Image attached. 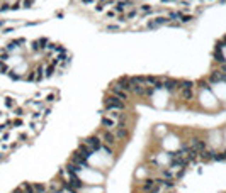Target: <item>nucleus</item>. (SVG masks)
Listing matches in <instances>:
<instances>
[{
	"label": "nucleus",
	"mask_w": 226,
	"mask_h": 193,
	"mask_svg": "<svg viewBox=\"0 0 226 193\" xmlns=\"http://www.w3.org/2000/svg\"><path fill=\"white\" fill-rule=\"evenodd\" d=\"M168 24H170L172 27H179L180 26V24H177V22H168Z\"/></svg>",
	"instance_id": "f3484780"
},
{
	"label": "nucleus",
	"mask_w": 226,
	"mask_h": 193,
	"mask_svg": "<svg viewBox=\"0 0 226 193\" xmlns=\"http://www.w3.org/2000/svg\"><path fill=\"white\" fill-rule=\"evenodd\" d=\"M126 5L128 4H124V2H117V4H116V12H123Z\"/></svg>",
	"instance_id": "9d476101"
},
{
	"label": "nucleus",
	"mask_w": 226,
	"mask_h": 193,
	"mask_svg": "<svg viewBox=\"0 0 226 193\" xmlns=\"http://www.w3.org/2000/svg\"><path fill=\"white\" fill-rule=\"evenodd\" d=\"M214 58H216V61L218 63H224V56H223V53H221V46L218 44L216 46V49H214Z\"/></svg>",
	"instance_id": "423d86ee"
},
{
	"label": "nucleus",
	"mask_w": 226,
	"mask_h": 193,
	"mask_svg": "<svg viewBox=\"0 0 226 193\" xmlns=\"http://www.w3.org/2000/svg\"><path fill=\"white\" fill-rule=\"evenodd\" d=\"M53 73H55V66H51V64H48L46 68H44V78H49Z\"/></svg>",
	"instance_id": "6e6552de"
},
{
	"label": "nucleus",
	"mask_w": 226,
	"mask_h": 193,
	"mask_svg": "<svg viewBox=\"0 0 226 193\" xmlns=\"http://www.w3.org/2000/svg\"><path fill=\"white\" fill-rule=\"evenodd\" d=\"M180 92H182L184 100H192V98H194V90H192V88H187V90H180Z\"/></svg>",
	"instance_id": "0eeeda50"
},
{
	"label": "nucleus",
	"mask_w": 226,
	"mask_h": 193,
	"mask_svg": "<svg viewBox=\"0 0 226 193\" xmlns=\"http://www.w3.org/2000/svg\"><path fill=\"white\" fill-rule=\"evenodd\" d=\"M209 82H213V83L226 82V75L221 73V71H213V73H211V76H209Z\"/></svg>",
	"instance_id": "39448f33"
},
{
	"label": "nucleus",
	"mask_w": 226,
	"mask_h": 193,
	"mask_svg": "<svg viewBox=\"0 0 226 193\" xmlns=\"http://www.w3.org/2000/svg\"><path fill=\"white\" fill-rule=\"evenodd\" d=\"M221 73H224V75H226V63L223 64V68H221Z\"/></svg>",
	"instance_id": "a211bd4d"
},
{
	"label": "nucleus",
	"mask_w": 226,
	"mask_h": 193,
	"mask_svg": "<svg viewBox=\"0 0 226 193\" xmlns=\"http://www.w3.org/2000/svg\"><path fill=\"white\" fill-rule=\"evenodd\" d=\"M192 15H185V14H182V15H180V22H182V24H187V22H191L192 21Z\"/></svg>",
	"instance_id": "1a4fd4ad"
},
{
	"label": "nucleus",
	"mask_w": 226,
	"mask_h": 193,
	"mask_svg": "<svg viewBox=\"0 0 226 193\" xmlns=\"http://www.w3.org/2000/svg\"><path fill=\"white\" fill-rule=\"evenodd\" d=\"M141 12H143V14H150V12H151V7H150V5H141Z\"/></svg>",
	"instance_id": "f8f14e48"
},
{
	"label": "nucleus",
	"mask_w": 226,
	"mask_h": 193,
	"mask_svg": "<svg viewBox=\"0 0 226 193\" xmlns=\"http://www.w3.org/2000/svg\"><path fill=\"white\" fill-rule=\"evenodd\" d=\"M83 4H92V0H83Z\"/></svg>",
	"instance_id": "6ab92c4d"
},
{
	"label": "nucleus",
	"mask_w": 226,
	"mask_h": 193,
	"mask_svg": "<svg viewBox=\"0 0 226 193\" xmlns=\"http://www.w3.org/2000/svg\"><path fill=\"white\" fill-rule=\"evenodd\" d=\"M134 15H136V12H134V10H133V12H129L128 15H126V19H133V17H134Z\"/></svg>",
	"instance_id": "2eb2a0df"
},
{
	"label": "nucleus",
	"mask_w": 226,
	"mask_h": 193,
	"mask_svg": "<svg viewBox=\"0 0 226 193\" xmlns=\"http://www.w3.org/2000/svg\"><path fill=\"white\" fill-rule=\"evenodd\" d=\"M104 107H106L107 112H124L126 110V103H124L123 100L116 98L114 95H112V97H107L106 98Z\"/></svg>",
	"instance_id": "f257e3e1"
},
{
	"label": "nucleus",
	"mask_w": 226,
	"mask_h": 193,
	"mask_svg": "<svg viewBox=\"0 0 226 193\" xmlns=\"http://www.w3.org/2000/svg\"><path fill=\"white\" fill-rule=\"evenodd\" d=\"M106 29L107 31H117V29H119V26H107Z\"/></svg>",
	"instance_id": "4468645a"
},
{
	"label": "nucleus",
	"mask_w": 226,
	"mask_h": 193,
	"mask_svg": "<svg viewBox=\"0 0 226 193\" xmlns=\"http://www.w3.org/2000/svg\"><path fill=\"white\" fill-rule=\"evenodd\" d=\"M197 85H199L201 88H202V90H206V92H209V90H211V88H209V83H207V82H204V80H202V82H199Z\"/></svg>",
	"instance_id": "9b49d317"
},
{
	"label": "nucleus",
	"mask_w": 226,
	"mask_h": 193,
	"mask_svg": "<svg viewBox=\"0 0 226 193\" xmlns=\"http://www.w3.org/2000/svg\"><path fill=\"white\" fill-rule=\"evenodd\" d=\"M111 92H112V95H114L116 98L123 100V102H126V100L129 98V93H128V92H124L123 88H119L117 85H116V86H112V88H111Z\"/></svg>",
	"instance_id": "7ed1b4c3"
},
{
	"label": "nucleus",
	"mask_w": 226,
	"mask_h": 193,
	"mask_svg": "<svg viewBox=\"0 0 226 193\" xmlns=\"http://www.w3.org/2000/svg\"><path fill=\"white\" fill-rule=\"evenodd\" d=\"M162 88H165L167 92H175V90H179V82L172 80V78H167V80L162 82Z\"/></svg>",
	"instance_id": "f03ea898"
},
{
	"label": "nucleus",
	"mask_w": 226,
	"mask_h": 193,
	"mask_svg": "<svg viewBox=\"0 0 226 193\" xmlns=\"http://www.w3.org/2000/svg\"><path fill=\"white\" fill-rule=\"evenodd\" d=\"M116 15V10H111V12H107V17H114Z\"/></svg>",
	"instance_id": "dca6fc26"
},
{
	"label": "nucleus",
	"mask_w": 226,
	"mask_h": 193,
	"mask_svg": "<svg viewBox=\"0 0 226 193\" xmlns=\"http://www.w3.org/2000/svg\"><path fill=\"white\" fill-rule=\"evenodd\" d=\"M180 15H182L180 12H175V10H174V12H170V15H168V17H170V19H180Z\"/></svg>",
	"instance_id": "ddd939ff"
},
{
	"label": "nucleus",
	"mask_w": 226,
	"mask_h": 193,
	"mask_svg": "<svg viewBox=\"0 0 226 193\" xmlns=\"http://www.w3.org/2000/svg\"><path fill=\"white\" fill-rule=\"evenodd\" d=\"M163 24H168V19L167 17H157V19H151V21L146 22V27H148V29H153V27L163 26Z\"/></svg>",
	"instance_id": "20e7f679"
}]
</instances>
